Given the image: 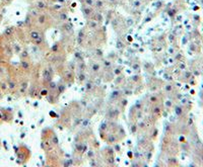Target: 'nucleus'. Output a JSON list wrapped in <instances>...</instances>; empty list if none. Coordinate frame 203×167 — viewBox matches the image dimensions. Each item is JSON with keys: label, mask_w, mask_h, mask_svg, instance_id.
Returning a JSON list of instances; mask_svg holds the SVG:
<instances>
[{"label": "nucleus", "mask_w": 203, "mask_h": 167, "mask_svg": "<svg viewBox=\"0 0 203 167\" xmlns=\"http://www.w3.org/2000/svg\"><path fill=\"white\" fill-rule=\"evenodd\" d=\"M82 11H83V13H85V15H88V16L93 13V9H91L88 5L82 6Z\"/></svg>", "instance_id": "obj_1"}, {"label": "nucleus", "mask_w": 203, "mask_h": 167, "mask_svg": "<svg viewBox=\"0 0 203 167\" xmlns=\"http://www.w3.org/2000/svg\"><path fill=\"white\" fill-rule=\"evenodd\" d=\"M46 3L43 1H38L37 2V8H40V9H44L46 8Z\"/></svg>", "instance_id": "obj_2"}, {"label": "nucleus", "mask_w": 203, "mask_h": 167, "mask_svg": "<svg viewBox=\"0 0 203 167\" xmlns=\"http://www.w3.org/2000/svg\"><path fill=\"white\" fill-rule=\"evenodd\" d=\"M95 5L98 7V8H101V7H103V5H104V2L102 1V0H98V1L95 2Z\"/></svg>", "instance_id": "obj_3"}, {"label": "nucleus", "mask_w": 203, "mask_h": 167, "mask_svg": "<svg viewBox=\"0 0 203 167\" xmlns=\"http://www.w3.org/2000/svg\"><path fill=\"white\" fill-rule=\"evenodd\" d=\"M12 1H13V0H1V3L3 4V5H7V4L11 3Z\"/></svg>", "instance_id": "obj_4"}, {"label": "nucleus", "mask_w": 203, "mask_h": 167, "mask_svg": "<svg viewBox=\"0 0 203 167\" xmlns=\"http://www.w3.org/2000/svg\"><path fill=\"white\" fill-rule=\"evenodd\" d=\"M85 3H86V5H88V6L93 5V0H85Z\"/></svg>", "instance_id": "obj_5"}, {"label": "nucleus", "mask_w": 203, "mask_h": 167, "mask_svg": "<svg viewBox=\"0 0 203 167\" xmlns=\"http://www.w3.org/2000/svg\"><path fill=\"white\" fill-rule=\"evenodd\" d=\"M139 5H140V2L137 1V0L134 1V3H133V6H134V7H139Z\"/></svg>", "instance_id": "obj_6"}, {"label": "nucleus", "mask_w": 203, "mask_h": 167, "mask_svg": "<svg viewBox=\"0 0 203 167\" xmlns=\"http://www.w3.org/2000/svg\"><path fill=\"white\" fill-rule=\"evenodd\" d=\"M109 1H111V2H114V1H115V0H109Z\"/></svg>", "instance_id": "obj_7"}]
</instances>
